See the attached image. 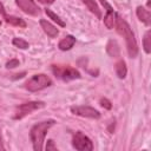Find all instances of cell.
Masks as SVG:
<instances>
[{
    "instance_id": "6da1fadb",
    "label": "cell",
    "mask_w": 151,
    "mask_h": 151,
    "mask_svg": "<svg viewBox=\"0 0 151 151\" xmlns=\"http://www.w3.org/2000/svg\"><path fill=\"white\" fill-rule=\"evenodd\" d=\"M114 26L117 32L124 37L125 42H126V48H127V53L130 55V58H136L138 54V45H137V40L134 38V34L130 27V25L117 13L116 14V21H114Z\"/></svg>"
},
{
    "instance_id": "7a4b0ae2",
    "label": "cell",
    "mask_w": 151,
    "mask_h": 151,
    "mask_svg": "<svg viewBox=\"0 0 151 151\" xmlns=\"http://www.w3.org/2000/svg\"><path fill=\"white\" fill-rule=\"evenodd\" d=\"M54 124H55V120L48 119V120L37 123L32 126V129L29 131V138H31V142L33 145V150L41 151L44 149V142H45L46 133Z\"/></svg>"
},
{
    "instance_id": "3957f363",
    "label": "cell",
    "mask_w": 151,
    "mask_h": 151,
    "mask_svg": "<svg viewBox=\"0 0 151 151\" xmlns=\"http://www.w3.org/2000/svg\"><path fill=\"white\" fill-rule=\"evenodd\" d=\"M51 85H52L51 78L44 73H39V74L32 76L25 83V88L28 90L29 92H38V91H41Z\"/></svg>"
},
{
    "instance_id": "277c9868",
    "label": "cell",
    "mask_w": 151,
    "mask_h": 151,
    "mask_svg": "<svg viewBox=\"0 0 151 151\" xmlns=\"http://www.w3.org/2000/svg\"><path fill=\"white\" fill-rule=\"evenodd\" d=\"M51 70L53 72V74L64 80V81H70V80H73V79H79L81 76L79 73L78 70L71 67V66H60V65H52L51 66Z\"/></svg>"
},
{
    "instance_id": "5b68a950",
    "label": "cell",
    "mask_w": 151,
    "mask_h": 151,
    "mask_svg": "<svg viewBox=\"0 0 151 151\" xmlns=\"http://www.w3.org/2000/svg\"><path fill=\"white\" fill-rule=\"evenodd\" d=\"M42 107H45V103L44 101H27V103H24V104L19 105L15 109L13 119L20 120L24 117H26L27 114H31L33 111L42 109Z\"/></svg>"
},
{
    "instance_id": "8992f818",
    "label": "cell",
    "mask_w": 151,
    "mask_h": 151,
    "mask_svg": "<svg viewBox=\"0 0 151 151\" xmlns=\"http://www.w3.org/2000/svg\"><path fill=\"white\" fill-rule=\"evenodd\" d=\"M72 145L78 151H91L93 150L92 140L81 131H77L72 137Z\"/></svg>"
},
{
    "instance_id": "52a82bcc",
    "label": "cell",
    "mask_w": 151,
    "mask_h": 151,
    "mask_svg": "<svg viewBox=\"0 0 151 151\" xmlns=\"http://www.w3.org/2000/svg\"><path fill=\"white\" fill-rule=\"evenodd\" d=\"M71 112L76 116L84 117V118H90V119H99L100 118V112L91 106H85V105L72 106Z\"/></svg>"
},
{
    "instance_id": "ba28073f",
    "label": "cell",
    "mask_w": 151,
    "mask_h": 151,
    "mask_svg": "<svg viewBox=\"0 0 151 151\" xmlns=\"http://www.w3.org/2000/svg\"><path fill=\"white\" fill-rule=\"evenodd\" d=\"M17 6L28 15H38L40 13V8L34 2V0H15Z\"/></svg>"
},
{
    "instance_id": "9c48e42d",
    "label": "cell",
    "mask_w": 151,
    "mask_h": 151,
    "mask_svg": "<svg viewBox=\"0 0 151 151\" xmlns=\"http://www.w3.org/2000/svg\"><path fill=\"white\" fill-rule=\"evenodd\" d=\"M101 5L106 8V15L104 17V25L106 26L107 29H112L114 26V21H116V12L113 11V8L111 7V5L106 1V0H100Z\"/></svg>"
},
{
    "instance_id": "30bf717a",
    "label": "cell",
    "mask_w": 151,
    "mask_h": 151,
    "mask_svg": "<svg viewBox=\"0 0 151 151\" xmlns=\"http://www.w3.org/2000/svg\"><path fill=\"white\" fill-rule=\"evenodd\" d=\"M39 22H40V26H41L42 31H44L50 38H55V37L59 34L58 28H57L54 25H52L50 21H47L46 19H40Z\"/></svg>"
},
{
    "instance_id": "8fae6325",
    "label": "cell",
    "mask_w": 151,
    "mask_h": 151,
    "mask_svg": "<svg viewBox=\"0 0 151 151\" xmlns=\"http://www.w3.org/2000/svg\"><path fill=\"white\" fill-rule=\"evenodd\" d=\"M136 14H137L138 19L142 22H144L146 26H149L151 24V14H150L149 9L144 8L143 6H138L137 9H136Z\"/></svg>"
},
{
    "instance_id": "7c38bea8",
    "label": "cell",
    "mask_w": 151,
    "mask_h": 151,
    "mask_svg": "<svg viewBox=\"0 0 151 151\" xmlns=\"http://www.w3.org/2000/svg\"><path fill=\"white\" fill-rule=\"evenodd\" d=\"M74 44H76V38H74L73 35L68 34V35H66L65 38H63V39L59 41L58 47H59V50H61V51H68V50H71V48L74 46Z\"/></svg>"
},
{
    "instance_id": "4fadbf2b",
    "label": "cell",
    "mask_w": 151,
    "mask_h": 151,
    "mask_svg": "<svg viewBox=\"0 0 151 151\" xmlns=\"http://www.w3.org/2000/svg\"><path fill=\"white\" fill-rule=\"evenodd\" d=\"M5 21L9 25H13V26H17V27H21V28H25L26 27V22L24 19L19 18V17H13V15H7L6 13L2 14Z\"/></svg>"
},
{
    "instance_id": "5bb4252c",
    "label": "cell",
    "mask_w": 151,
    "mask_h": 151,
    "mask_svg": "<svg viewBox=\"0 0 151 151\" xmlns=\"http://www.w3.org/2000/svg\"><path fill=\"white\" fill-rule=\"evenodd\" d=\"M114 70H116L117 77L120 79H124L127 74V67H126V64L124 60H118L114 65Z\"/></svg>"
},
{
    "instance_id": "9a60e30c",
    "label": "cell",
    "mask_w": 151,
    "mask_h": 151,
    "mask_svg": "<svg viewBox=\"0 0 151 151\" xmlns=\"http://www.w3.org/2000/svg\"><path fill=\"white\" fill-rule=\"evenodd\" d=\"M83 2L85 4V6H86L98 19H101V12H100V8L98 7L96 0H83Z\"/></svg>"
},
{
    "instance_id": "2e32d148",
    "label": "cell",
    "mask_w": 151,
    "mask_h": 151,
    "mask_svg": "<svg viewBox=\"0 0 151 151\" xmlns=\"http://www.w3.org/2000/svg\"><path fill=\"white\" fill-rule=\"evenodd\" d=\"M106 52L111 55V57H118L119 55V46L117 44L116 40H110L106 45Z\"/></svg>"
},
{
    "instance_id": "e0dca14e",
    "label": "cell",
    "mask_w": 151,
    "mask_h": 151,
    "mask_svg": "<svg viewBox=\"0 0 151 151\" xmlns=\"http://www.w3.org/2000/svg\"><path fill=\"white\" fill-rule=\"evenodd\" d=\"M143 48L145 51L146 54H149L151 52V32L146 31L143 38Z\"/></svg>"
},
{
    "instance_id": "ac0fdd59",
    "label": "cell",
    "mask_w": 151,
    "mask_h": 151,
    "mask_svg": "<svg viewBox=\"0 0 151 151\" xmlns=\"http://www.w3.org/2000/svg\"><path fill=\"white\" fill-rule=\"evenodd\" d=\"M45 13L47 14V17L50 18V19H52L54 22H57V25H59V26H61V27H65V22L60 19V17L59 15H57L54 12H52L51 9H48V8H46L45 9Z\"/></svg>"
},
{
    "instance_id": "d6986e66",
    "label": "cell",
    "mask_w": 151,
    "mask_h": 151,
    "mask_svg": "<svg viewBox=\"0 0 151 151\" xmlns=\"http://www.w3.org/2000/svg\"><path fill=\"white\" fill-rule=\"evenodd\" d=\"M12 44H13L15 47L21 48V50H27V48L29 47V44H28L25 39H22V38H14V39L12 40Z\"/></svg>"
},
{
    "instance_id": "ffe728a7",
    "label": "cell",
    "mask_w": 151,
    "mask_h": 151,
    "mask_svg": "<svg viewBox=\"0 0 151 151\" xmlns=\"http://www.w3.org/2000/svg\"><path fill=\"white\" fill-rule=\"evenodd\" d=\"M99 103H100V105H101L104 109H106V110H111V109H112V104H111V101H110L107 98H101Z\"/></svg>"
},
{
    "instance_id": "44dd1931",
    "label": "cell",
    "mask_w": 151,
    "mask_h": 151,
    "mask_svg": "<svg viewBox=\"0 0 151 151\" xmlns=\"http://www.w3.org/2000/svg\"><path fill=\"white\" fill-rule=\"evenodd\" d=\"M45 150L46 151H55L57 150V145L54 144V142L52 140V139H50V140H47V143H46V146H45Z\"/></svg>"
},
{
    "instance_id": "7402d4cb",
    "label": "cell",
    "mask_w": 151,
    "mask_h": 151,
    "mask_svg": "<svg viewBox=\"0 0 151 151\" xmlns=\"http://www.w3.org/2000/svg\"><path fill=\"white\" fill-rule=\"evenodd\" d=\"M19 60L18 59H11L9 61H7L6 63V67L7 68H14V67H17V66H19Z\"/></svg>"
},
{
    "instance_id": "603a6c76",
    "label": "cell",
    "mask_w": 151,
    "mask_h": 151,
    "mask_svg": "<svg viewBox=\"0 0 151 151\" xmlns=\"http://www.w3.org/2000/svg\"><path fill=\"white\" fill-rule=\"evenodd\" d=\"M38 1L44 4V5H52L54 2V0H38Z\"/></svg>"
},
{
    "instance_id": "cb8c5ba5",
    "label": "cell",
    "mask_w": 151,
    "mask_h": 151,
    "mask_svg": "<svg viewBox=\"0 0 151 151\" xmlns=\"http://www.w3.org/2000/svg\"><path fill=\"white\" fill-rule=\"evenodd\" d=\"M25 76V72H22V73H20V74H15V77L13 78V79H17V78H22Z\"/></svg>"
},
{
    "instance_id": "d4e9b609",
    "label": "cell",
    "mask_w": 151,
    "mask_h": 151,
    "mask_svg": "<svg viewBox=\"0 0 151 151\" xmlns=\"http://www.w3.org/2000/svg\"><path fill=\"white\" fill-rule=\"evenodd\" d=\"M0 150H5L4 144H2V138H1V133H0Z\"/></svg>"
},
{
    "instance_id": "484cf974",
    "label": "cell",
    "mask_w": 151,
    "mask_h": 151,
    "mask_svg": "<svg viewBox=\"0 0 151 151\" xmlns=\"http://www.w3.org/2000/svg\"><path fill=\"white\" fill-rule=\"evenodd\" d=\"M0 26H1V20H0Z\"/></svg>"
}]
</instances>
